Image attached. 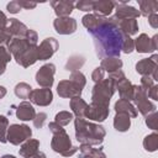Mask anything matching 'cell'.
Segmentation results:
<instances>
[{
	"mask_svg": "<svg viewBox=\"0 0 158 158\" xmlns=\"http://www.w3.org/2000/svg\"><path fill=\"white\" fill-rule=\"evenodd\" d=\"M33 158H46V157H44V154H43V153H37Z\"/></svg>",
	"mask_w": 158,
	"mask_h": 158,
	"instance_id": "cell-34",
	"label": "cell"
},
{
	"mask_svg": "<svg viewBox=\"0 0 158 158\" xmlns=\"http://www.w3.org/2000/svg\"><path fill=\"white\" fill-rule=\"evenodd\" d=\"M5 23H6V17H5V15L2 12H0V31L4 28Z\"/></svg>",
	"mask_w": 158,
	"mask_h": 158,
	"instance_id": "cell-33",
	"label": "cell"
},
{
	"mask_svg": "<svg viewBox=\"0 0 158 158\" xmlns=\"http://www.w3.org/2000/svg\"><path fill=\"white\" fill-rule=\"evenodd\" d=\"M115 109H116V111L118 112V114H126V115H131V116H136V111H135V109H133V106L132 105H130L128 104V101L127 100H120L118 102H116V105H115Z\"/></svg>",
	"mask_w": 158,
	"mask_h": 158,
	"instance_id": "cell-16",
	"label": "cell"
},
{
	"mask_svg": "<svg viewBox=\"0 0 158 158\" xmlns=\"http://www.w3.org/2000/svg\"><path fill=\"white\" fill-rule=\"evenodd\" d=\"M77 6H78V9L83 10V11H90V10H93V2L91 1H81V2H78Z\"/></svg>",
	"mask_w": 158,
	"mask_h": 158,
	"instance_id": "cell-30",
	"label": "cell"
},
{
	"mask_svg": "<svg viewBox=\"0 0 158 158\" xmlns=\"http://www.w3.org/2000/svg\"><path fill=\"white\" fill-rule=\"evenodd\" d=\"M4 125H7V120L4 117V116H0V141L1 142H5V128H4Z\"/></svg>",
	"mask_w": 158,
	"mask_h": 158,
	"instance_id": "cell-29",
	"label": "cell"
},
{
	"mask_svg": "<svg viewBox=\"0 0 158 158\" xmlns=\"http://www.w3.org/2000/svg\"><path fill=\"white\" fill-rule=\"evenodd\" d=\"M57 42L54 41V38H47L46 41L42 42V44L40 46V48H37V57L38 59H47L48 57H51L54 51L57 49Z\"/></svg>",
	"mask_w": 158,
	"mask_h": 158,
	"instance_id": "cell-9",
	"label": "cell"
},
{
	"mask_svg": "<svg viewBox=\"0 0 158 158\" xmlns=\"http://www.w3.org/2000/svg\"><path fill=\"white\" fill-rule=\"evenodd\" d=\"M4 95H5V89L2 86H0V98L4 96Z\"/></svg>",
	"mask_w": 158,
	"mask_h": 158,
	"instance_id": "cell-35",
	"label": "cell"
},
{
	"mask_svg": "<svg viewBox=\"0 0 158 158\" xmlns=\"http://www.w3.org/2000/svg\"><path fill=\"white\" fill-rule=\"evenodd\" d=\"M30 136H31V130L25 125H12L11 127H9L7 131V138L14 144H19Z\"/></svg>",
	"mask_w": 158,
	"mask_h": 158,
	"instance_id": "cell-6",
	"label": "cell"
},
{
	"mask_svg": "<svg viewBox=\"0 0 158 158\" xmlns=\"http://www.w3.org/2000/svg\"><path fill=\"white\" fill-rule=\"evenodd\" d=\"M83 23L94 37L98 56L109 57L120 54L127 35L122 33L114 22L95 15H88L83 19Z\"/></svg>",
	"mask_w": 158,
	"mask_h": 158,
	"instance_id": "cell-1",
	"label": "cell"
},
{
	"mask_svg": "<svg viewBox=\"0 0 158 158\" xmlns=\"http://www.w3.org/2000/svg\"><path fill=\"white\" fill-rule=\"evenodd\" d=\"M85 80H84V75L80 73H75L73 74L70 80H64L60 81L58 85V94L63 98L67 96H74V95H80L81 93V88L84 86Z\"/></svg>",
	"mask_w": 158,
	"mask_h": 158,
	"instance_id": "cell-3",
	"label": "cell"
},
{
	"mask_svg": "<svg viewBox=\"0 0 158 158\" xmlns=\"http://www.w3.org/2000/svg\"><path fill=\"white\" fill-rule=\"evenodd\" d=\"M37 147H38V141L30 139L27 143L22 146L20 149V154L23 157H32L33 154H37Z\"/></svg>",
	"mask_w": 158,
	"mask_h": 158,
	"instance_id": "cell-15",
	"label": "cell"
},
{
	"mask_svg": "<svg viewBox=\"0 0 158 158\" xmlns=\"http://www.w3.org/2000/svg\"><path fill=\"white\" fill-rule=\"evenodd\" d=\"M122 65V62L120 59H106V60H102V67L106 69V70H117L120 69Z\"/></svg>",
	"mask_w": 158,
	"mask_h": 158,
	"instance_id": "cell-23",
	"label": "cell"
},
{
	"mask_svg": "<svg viewBox=\"0 0 158 158\" xmlns=\"http://www.w3.org/2000/svg\"><path fill=\"white\" fill-rule=\"evenodd\" d=\"M86 107H88V105L80 98H73V100H72V109L74 110V112L78 116H80V117L84 116Z\"/></svg>",
	"mask_w": 158,
	"mask_h": 158,
	"instance_id": "cell-19",
	"label": "cell"
},
{
	"mask_svg": "<svg viewBox=\"0 0 158 158\" xmlns=\"http://www.w3.org/2000/svg\"><path fill=\"white\" fill-rule=\"evenodd\" d=\"M30 99L38 105H48L52 101V93L49 89H38L30 93Z\"/></svg>",
	"mask_w": 158,
	"mask_h": 158,
	"instance_id": "cell-10",
	"label": "cell"
},
{
	"mask_svg": "<svg viewBox=\"0 0 158 158\" xmlns=\"http://www.w3.org/2000/svg\"><path fill=\"white\" fill-rule=\"evenodd\" d=\"M75 21L73 19L69 17H64V19H57L54 21V27L57 30L58 33H72L75 30Z\"/></svg>",
	"mask_w": 158,
	"mask_h": 158,
	"instance_id": "cell-11",
	"label": "cell"
},
{
	"mask_svg": "<svg viewBox=\"0 0 158 158\" xmlns=\"http://www.w3.org/2000/svg\"><path fill=\"white\" fill-rule=\"evenodd\" d=\"M9 60H10V54L6 52L5 48L0 47V74L4 73V70H5V64H6V62H9Z\"/></svg>",
	"mask_w": 158,
	"mask_h": 158,
	"instance_id": "cell-25",
	"label": "cell"
},
{
	"mask_svg": "<svg viewBox=\"0 0 158 158\" xmlns=\"http://www.w3.org/2000/svg\"><path fill=\"white\" fill-rule=\"evenodd\" d=\"M51 130L54 132V138L52 141V147L56 152H60L63 156H68V151L69 147H70V139L68 138L67 133L64 132V130L58 126V130H56L54 127V123H51L49 125Z\"/></svg>",
	"mask_w": 158,
	"mask_h": 158,
	"instance_id": "cell-5",
	"label": "cell"
},
{
	"mask_svg": "<svg viewBox=\"0 0 158 158\" xmlns=\"http://www.w3.org/2000/svg\"><path fill=\"white\" fill-rule=\"evenodd\" d=\"M114 123L117 131H126L130 127V116L126 114H120L115 117Z\"/></svg>",
	"mask_w": 158,
	"mask_h": 158,
	"instance_id": "cell-17",
	"label": "cell"
},
{
	"mask_svg": "<svg viewBox=\"0 0 158 158\" xmlns=\"http://www.w3.org/2000/svg\"><path fill=\"white\" fill-rule=\"evenodd\" d=\"M154 47L149 44V38L146 35H141L139 38H137V51L138 52H149L153 51Z\"/></svg>",
	"mask_w": 158,
	"mask_h": 158,
	"instance_id": "cell-20",
	"label": "cell"
},
{
	"mask_svg": "<svg viewBox=\"0 0 158 158\" xmlns=\"http://www.w3.org/2000/svg\"><path fill=\"white\" fill-rule=\"evenodd\" d=\"M2 158H15V157L14 156H4Z\"/></svg>",
	"mask_w": 158,
	"mask_h": 158,
	"instance_id": "cell-36",
	"label": "cell"
},
{
	"mask_svg": "<svg viewBox=\"0 0 158 158\" xmlns=\"http://www.w3.org/2000/svg\"><path fill=\"white\" fill-rule=\"evenodd\" d=\"M15 93H16V95H17V96L26 99V98H28V96H30V93H31V88H30L27 84H25V83H21V84H19V85L16 86V89H15Z\"/></svg>",
	"mask_w": 158,
	"mask_h": 158,
	"instance_id": "cell-24",
	"label": "cell"
},
{
	"mask_svg": "<svg viewBox=\"0 0 158 158\" xmlns=\"http://www.w3.org/2000/svg\"><path fill=\"white\" fill-rule=\"evenodd\" d=\"M52 5L54 6L56 14L59 16H67L68 14H70V11L73 10V6H74L72 2H67V1L52 2Z\"/></svg>",
	"mask_w": 158,
	"mask_h": 158,
	"instance_id": "cell-14",
	"label": "cell"
},
{
	"mask_svg": "<svg viewBox=\"0 0 158 158\" xmlns=\"http://www.w3.org/2000/svg\"><path fill=\"white\" fill-rule=\"evenodd\" d=\"M84 115L88 116V117L91 118V120L102 121V120H105V117L107 116V106H104V105H99V104L93 102L91 106H88V107H86Z\"/></svg>",
	"mask_w": 158,
	"mask_h": 158,
	"instance_id": "cell-8",
	"label": "cell"
},
{
	"mask_svg": "<svg viewBox=\"0 0 158 158\" xmlns=\"http://www.w3.org/2000/svg\"><path fill=\"white\" fill-rule=\"evenodd\" d=\"M17 117L20 120H23V121H27V120H32L35 117V110L32 109V106L28 104V102H22L19 109H17V112H16Z\"/></svg>",
	"mask_w": 158,
	"mask_h": 158,
	"instance_id": "cell-12",
	"label": "cell"
},
{
	"mask_svg": "<svg viewBox=\"0 0 158 158\" xmlns=\"http://www.w3.org/2000/svg\"><path fill=\"white\" fill-rule=\"evenodd\" d=\"M114 93V85H112V78L106 79L101 83H99L94 90H93V101L99 105L107 106L110 96Z\"/></svg>",
	"mask_w": 158,
	"mask_h": 158,
	"instance_id": "cell-4",
	"label": "cell"
},
{
	"mask_svg": "<svg viewBox=\"0 0 158 158\" xmlns=\"http://www.w3.org/2000/svg\"><path fill=\"white\" fill-rule=\"evenodd\" d=\"M102 77V72L101 70H99V68L94 72V74H93V79L95 80V81H98L99 80V78H101Z\"/></svg>",
	"mask_w": 158,
	"mask_h": 158,
	"instance_id": "cell-32",
	"label": "cell"
},
{
	"mask_svg": "<svg viewBox=\"0 0 158 158\" xmlns=\"http://www.w3.org/2000/svg\"><path fill=\"white\" fill-rule=\"evenodd\" d=\"M72 117H73L72 114L63 111V112H59V114L56 116V121L59 122L60 125H67V123H69V121L72 120Z\"/></svg>",
	"mask_w": 158,
	"mask_h": 158,
	"instance_id": "cell-26",
	"label": "cell"
},
{
	"mask_svg": "<svg viewBox=\"0 0 158 158\" xmlns=\"http://www.w3.org/2000/svg\"><path fill=\"white\" fill-rule=\"evenodd\" d=\"M139 15V12L136 11V9L131 7V6H120L117 9V14H116V19H127V16H132V17H137Z\"/></svg>",
	"mask_w": 158,
	"mask_h": 158,
	"instance_id": "cell-18",
	"label": "cell"
},
{
	"mask_svg": "<svg viewBox=\"0 0 158 158\" xmlns=\"http://www.w3.org/2000/svg\"><path fill=\"white\" fill-rule=\"evenodd\" d=\"M112 6L114 4L110 2V1H99V2H93V10L95 11H99L104 15L106 14H110L111 10H112Z\"/></svg>",
	"mask_w": 158,
	"mask_h": 158,
	"instance_id": "cell-22",
	"label": "cell"
},
{
	"mask_svg": "<svg viewBox=\"0 0 158 158\" xmlns=\"http://www.w3.org/2000/svg\"><path fill=\"white\" fill-rule=\"evenodd\" d=\"M136 101H137L138 109H139V111H141L142 114L146 115V114L149 112V111H154V106H153L148 100H146V93H144V91L138 90V96H137Z\"/></svg>",
	"mask_w": 158,
	"mask_h": 158,
	"instance_id": "cell-13",
	"label": "cell"
},
{
	"mask_svg": "<svg viewBox=\"0 0 158 158\" xmlns=\"http://www.w3.org/2000/svg\"><path fill=\"white\" fill-rule=\"evenodd\" d=\"M7 9H9L10 12H14V14H15V12H17V11L21 9V5H20V2H16V1H15V2L9 4V5H7Z\"/></svg>",
	"mask_w": 158,
	"mask_h": 158,
	"instance_id": "cell-31",
	"label": "cell"
},
{
	"mask_svg": "<svg viewBox=\"0 0 158 158\" xmlns=\"http://www.w3.org/2000/svg\"><path fill=\"white\" fill-rule=\"evenodd\" d=\"M146 141H149V143H146V142H144V147H146V149H147V151H148V149H149V151H154L156 147H157V135L154 133V135L147 137Z\"/></svg>",
	"mask_w": 158,
	"mask_h": 158,
	"instance_id": "cell-27",
	"label": "cell"
},
{
	"mask_svg": "<svg viewBox=\"0 0 158 158\" xmlns=\"http://www.w3.org/2000/svg\"><path fill=\"white\" fill-rule=\"evenodd\" d=\"M11 37V32L9 28H2L0 31V43H7L10 41Z\"/></svg>",
	"mask_w": 158,
	"mask_h": 158,
	"instance_id": "cell-28",
	"label": "cell"
},
{
	"mask_svg": "<svg viewBox=\"0 0 158 158\" xmlns=\"http://www.w3.org/2000/svg\"><path fill=\"white\" fill-rule=\"evenodd\" d=\"M137 68V72L142 73V74H148L151 70H154L156 68V62H151L149 59H144V60H141L139 63H137L136 65Z\"/></svg>",
	"mask_w": 158,
	"mask_h": 158,
	"instance_id": "cell-21",
	"label": "cell"
},
{
	"mask_svg": "<svg viewBox=\"0 0 158 158\" xmlns=\"http://www.w3.org/2000/svg\"><path fill=\"white\" fill-rule=\"evenodd\" d=\"M53 74H54V65L46 64L36 74V80L40 85H42L44 88H49L53 83Z\"/></svg>",
	"mask_w": 158,
	"mask_h": 158,
	"instance_id": "cell-7",
	"label": "cell"
},
{
	"mask_svg": "<svg viewBox=\"0 0 158 158\" xmlns=\"http://www.w3.org/2000/svg\"><path fill=\"white\" fill-rule=\"evenodd\" d=\"M75 128H77V139L83 143L96 144L100 143L102 141V137L105 136V131L102 130V127L86 123L81 118H77Z\"/></svg>",
	"mask_w": 158,
	"mask_h": 158,
	"instance_id": "cell-2",
	"label": "cell"
}]
</instances>
